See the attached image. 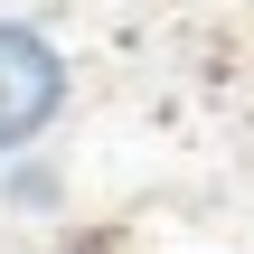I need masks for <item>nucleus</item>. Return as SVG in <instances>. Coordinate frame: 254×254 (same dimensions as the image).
<instances>
[{"mask_svg":"<svg viewBox=\"0 0 254 254\" xmlns=\"http://www.w3.org/2000/svg\"><path fill=\"white\" fill-rule=\"evenodd\" d=\"M9 189H19V207H57V189H47V170H19Z\"/></svg>","mask_w":254,"mask_h":254,"instance_id":"nucleus-2","label":"nucleus"},{"mask_svg":"<svg viewBox=\"0 0 254 254\" xmlns=\"http://www.w3.org/2000/svg\"><path fill=\"white\" fill-rule=\"evenodd\" d=\"M66 47L38 19H0V160H28L66 123Z\"/></svg>","mask_w":254,"mask_h":254,"instance_id":"nucleus-1","label":"nucleus"}]
</instances>
